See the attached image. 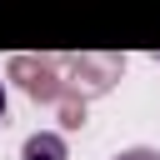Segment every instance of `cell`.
<instances>
[{
  "label": "cell",
  "instance_id": "obj_1",
  "mask_svg": "<svg viewBox=\"0 0 160 160\" xmlns=\"http://www.w3.org/2000/svg\"><path fill=\"white\" fill-rule=\"evenodd\" d=\"M55 65H65V85L80 90L85 100L90 95H110L115 80L125 75V55H55Z\"/></svg>",
  "mask_w": 160,
  "mask_h": 160
},
{
  "label": "cell",
  "instance_id": "obj_2",
  "mask_svg": "<svg viewBox=\"0 0 160 160\" xmlns=\"http://www.w3.org/2000/svg\"><path fill=\"white\" fill-rule=\"evenodd\" d=\"M5 80H15L35 105H55V100H60V90H65V75H60L55 55H10Z\"/></svg>",
  "mask_w": 160,
  "mask_h": 160
},
{
  "label": "cell",
  "instance_id": "obj_3",
  "mask_svg": "<svg viewBox=\"0 0 160 160\" xmlns=\"http://www.w3.org/2000/svg\"><path fill=\"white\" fill-rule=\"evenodd\" d=\"M20 160H65V135H60V130H35V135H25Z\"/></svg>",
  "mask_w": 160,
  "mask_h": 160
},
{
  "label": "cell",
  "instance_id": "obj_4",
  "mask_svg": "<svg viewBox=\"0 0 160 160\" xmlns=\"http://www.w3.org/2000/svg\"><path fill=\"white\" fill-rule=\"evenodd\" d=\"M55 115H60V130H85V120H90V100L80 95V90H60V100H55Z\"/></svg>",
  "mask_w": 160,
  "mask_h": 160
},
{
  "label": "cell",
  "instance_id": "obj_5",
  "mask_svg": "<svg viewBox=\"0 0 160 160\" xmlns=\"http://www.w3.org/2000/svg\"><path fill=\"white\" fill-rule=\"evenodd\" d=\"M110 160H160V150H155V145H130V150H120V155H110Z\"/></svg>",
  "mask_w": 160,
  "mask_h": 160
},
{
  "label": "cell",
  "instance_id": "obj_6",
  "mask_svg": "<svg viewBox=\"0 0 160 160\" xmlns=\"http://www.w3.org/2000/svg\"><path fill=\"white\" fill-rule=\"evenodd\" d=\"M0 125H5V80H0Z\"/></svg>",
  "mask_w": 160,
  "mask_h": 160
},
{
  "label": "cell",
  "instance_id": "obj_7",
  "mask_svg": "<svg viewBox=\"0 0 160 160\" xmlns=\"http://www.w3.org/2000/svg\"><path fill=\"white\" fill-rule=\"evenodd\" d=\"M155 60H160V55H155Z\"/></svg>",
  "mask_w": 160,
  "mask_h": 160
}]
</instances>
